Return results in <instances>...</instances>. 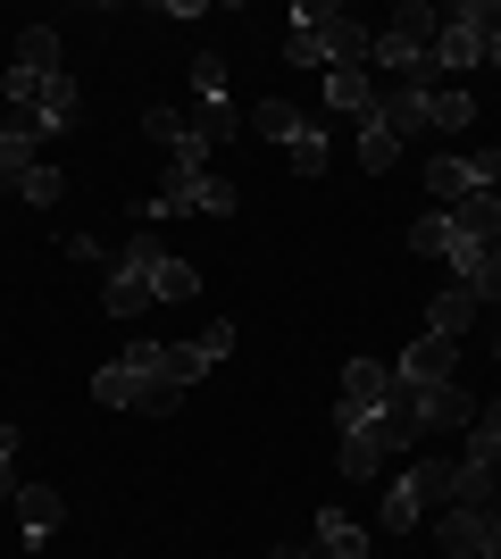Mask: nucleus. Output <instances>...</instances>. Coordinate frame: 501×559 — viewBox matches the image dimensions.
<instances>
[{
	"instance_id": "1",
	"label": "nucleus",
	"mask_w": 501,
	"mask_h": 559,
	"mask_svg": "<svg viewBox=\"0 0 501 559\" xmlns=\"http://www.w3.org/2000/svg\"><path fill=\"white\" fill-rule=\"evenodd\" d=\"M93 401H100V409H143V418H176L184 384L167 376V343H134L126 359H109V368L93 376Z\"/></svg>"
},
{
	"instance_id": "2",
	"label": "nucleus",
	"mask_w": 501,
	"mask_h": 559,
	"mask_svg": "<svg viewBox=\"0 0 501 559\" xmlns=\"http://www.w3.org/2000/svg\"><path fill=\"white\" fill-rule=\"evenodd\" d=\"M402 376L384 368V359H351L343 368V393H334V426H359V418H384V409H402Z\"/></svg>"
},
{
	"instance_id": "3",
	"label": "nucleus",
	"mask_w": 501,
	"mask_h": 559,
	"mask_svg": "<svg viewBox=\"0 0 501 559\" xmlns=\"http://www.w3.org/2000/svg\"><path fill=\"white\" fill-rule=\"evenodd\" d=\"M301 17H310V34H318V50H326V68H368V59H377V34H368V25L351 17V9H301ZM377 75V68H368Z\"/></svg>"
},
{
	"instance_id": "4",
	"label": "nucleus",
	"mask_w": 501,
	"mask_h": 559,
	"mask_svg": "<svg viewBox=\"0 0 501 559\" xmlns=\"http://www.w3.org/2000/svg\"><path fill=\"white\" fill-rule=\"evenodd\" d=\"M402 393H409V384H402ZM402 409L418 418V435H427V426H460V435L477 426V401H468V384H460V376H452V384H418Z\"/></svg>"
},
{
	"instance_id": "5",
	"label": "nucleus",
	"mask_w": 501,
	"mask_h": 559,
	"mask_svg": "<svg viewBox=\"0 0 501 559\" xmlns=\"http://www.w3.org/2000/svg\"><path fill=\"white\" fill-rule=\"evenodd\" d=\"M384 418H359V426H343V443H334V467H343V476H351V485H368V476H377L384 467Z\"/></svg>"
},
{
	"instance_id": "6",
	"label": "nucleus",
	"mask_w": 501,
	"mask_h": 559,
	"mask_svg": "<svg viewBox=\"0 0 501 559\" xmlns=\"http://www.w3.org/2000/svg\"><path fill=\"white\" fill-rule=\"evenodd\" d=\"M452 251H493L501 242V192H468V201H452Z\"/></svg>"
},
{
	"instance_id": "7",
	"label": "nucleus",
	"mask_w": 501,
	"mask_h": 559,
	"mask_svg": "<svg viewBox=\"0 0 501 559\" xmlns=\"http://www.w3.org/2000/svg\"><path fill=\"white\" fill-rule=\"evenodd\" d=\"M452 359H460V343H443V334H418V343L393 359V376H402L409 393H418V384H452Z\"/></svg>"
},
{
	"instance_id": "8",
	"label": "nucleus",
	"mask_w": 501,
	"mask_h": 559,
	"mask_svg": "<svg viewBox=\"0 0 501 559\" xmlns=\"http://www.w3.org/2000/svg\"><path fill=\"white\" fill-rule=\"evenodd\" d=\"M485 535H493V510H443V518H434L443 559H485Z\"/></svg>"
},
{
	"instance_id": "9",
	"label": "nucleus",
	"mask_w": 501,
	"mask_h": 559,
	"mask_svg": "<svg viewBox=\"0 0 501 559\" xmlns=\"http://www.w3.org/2000/svg\"><path fill=\"white\" fill-rule=\"evenodd\" d=\"M477 59H485V34L452 9V17H443V34H434V75H460V68H477Z\"/></svg>"
},
{
	"instance_id": "10",
	"label": "nucleus",
	"mask_w": 501,
	"mask_h": 559,
	"mask_svg": "<svg viewBox=\"0 0 501 559\" xmlns=\"http://www.w3.org/2000/svg\"><path fill=\"white\" fill-rule=\"evenodd\" d=\"M377 75L368 68H326V109H343V117H377Z\"/></svg>"
},
{
	"instance_id": "11",
	"label": "nucleus",
	"mask_w": 501,
	"mask_h": 559,
	"mask_svg": "<svg viewBox=\"0 0 501 559\" xmlns=\"http://www.w3.org/2000/svg\"><path fill=\"white\" fill-rule=\"evenodd\" d=\"M17 526H25V543H50L59 526H68V501H59L50 485H25L17 492Z\"/></svg>"
},
{
	"instance_id": "12",
	"label": "nucleus",
	"mask_w": 501,
	"mask_h": 559,
	"mask_svg": "<svg viewBox=\"0 0 501 559\" xmlns=\"http://www.w3.org/2000/svg\"><path fill=\"white\" fill-rule=\"evenodd\" d=\"M477 293H468V284H452V293H434V301H427V334H443V343H460V334H468V326H477Z\"/></svg>"
},
{
	"instance_id": "13",
	"label": "nucleus",
	"mask_w": 501,
	"mask_h": 559,
	"mask_svg": "<svg viewBox=\"0 0 501 559\" xmlns=\"http://www.w3.org/2000/svg\"><path fill=\"white\" fill-rule=\"evenodd\" d=\"M75 117H84V93H75V75H50V84H43V109H34V134H68V126H75Z\"/></svg>"
},
{
	"instance_id": "14",
	"label": "nucleus",
	"mask_w": 501,
	"mask_h": 559,
	"mask_svg": "<svg viewBox=\"0 0 501 559\" xmlns=\"http://www.w3.org/2000/svg\"><path fill=\"white\" fill-rule=\"evenodd\" d=\"M368 543H377V535H368L351 510H318V551H326V559H368Z\"/></svg>"
},
{
	"instance_id": "15",
	"label": "nucleus",
	"mask_w": 501,
	"mask_h": 559,
	"mask_svg": "<svg viewBox=\"0 0 501 559\" xmlns=\"http://www.w3.org/2000/svg\"><path fill=\"white\" fill-rule=\"evenodd\" d=\"M9 68H25V75H68V59H59V34H50V25H25L17 34V59H9Z\"/></svg>"
},
{
	"instance_id": "16",
	"label": "nucleus",
	"mask_w": 501,
	"mask_h": 559,
	"mask_svg": "<svg viewBox=\"0 0 501 559\" xmlns=\"http://www.w3.org/2000/svg\"><path fill=\"white\" fill-rule=\"evenodd\" d=\"M452 276L477 293V301H501V242L493 251H452Z\"/></svg>"
},
{
	"instance_id": "17",
	"label": "nucleus",
	"mask_w": 501,
	"mask_h": 559,
	"mask_svg": "<svg viewBox=\"0 0 501 559\" xmlns=\"http://www.w3.org/2000/svg\"><path fill=\"white\" fill-rule=\"evenodd\" d=\"M9 192H17V201H34V210H59V201H68V167L34 159V167H25V176H17Z\"/></svg>"
},
{
	"instance_id": "18",
	"label": "nucleus",
	"mask_w": 501,
	"mask_h": 559,
	"mask_svg": "<svg viewBox=\"0 0 501 559\" xmlns=\"http://www.w3.org/2000/svg\"><path fill=\"white\" fill-rule=\"evenodd\" d=\"M452 467H460V460H443V451H427V460L409 467L402 485L418 492V501H434V510H452Z\"/></svg>"
},
{
	"instance_id": "19",
	"label": "nucleus",
	"mask_w": 501,
	"mask_h": 559,
	"mask_svg": "<svg viewBox=\"0 0 501 559\" xmlns=\"http://www.w3.org/2000/svg\"><path fill=\"white\" fill-rule=\"evenodd\" d=\"M159 259H167V242H159V234H151V226H134V234H126V251H118V276H159Z\"/></svg>"
},
{
	"instance_id": "20",
	"label": "nucleus",
	"mask_w": 501,
	"mask_h": 559,
	"mask_svg": "<svg viewBox=\"0 0 501 559\" xmlns=\"http://www.w3.org/2000/svg\"><path fill=\"white\" fill-rule=\"evenodd\" d=\"M468 117H477V100L460 93V84H434V93H427V126H434V134H460Z\"/></svg>"
},
{
	"instance_id": "21",
	"label": "nucleus",
	"mask_w": 501,
	"mask_h": 559,
	"mask_svg": "<svg viewBox=\"0 0 501 559\" xmlns=\"http://www.w3.org/2000/svg\"><path fill=\"white\" fill-rule=\"evenodd\" d=\"M452 242H460V234H452V210H427L418 226H409V251H418V259H452Z\"/></svg>"
},
{
	"instance_id": "22",
	"label": "nucleus",
	"mask_w": 501,
	"mask_h": 559,
	"mask_svg": "<svg viewBox=\"0 0 501 559\" xmlns=\"http://www.w3.org/2000/svg\"><path fill=\"white\" fill-rule=\"evenodd\" d=\"M359 159H368V167H377V176H384V167L402 159V134H393L384 117H359Z\"/></svg>"
},
{
	"instance_id": "23",
	"label": "nucleus",
	"mask_w": 501,
	"mask_h": 559,
	"mask_svg": "<svg viewBox=\"0 0 501 559\" xmlns=\"http://www.w3.org/2000/svg\"><path fill=\"white\" fill-rule=\"evenodd\" d=\"M201 276H192V259H159V276H151V301H192Z\"/></svg>"
},
{
	"instance_id": "24",
	"label": "nucleus",
	"mask_w": 501,
	"mask_h": 559,
	"mask_svg": "<svg viewBox=\"0 0 501 559\" xmlns=\"http://www.w3.org/2000/svg\"><path fill=\"white\" fill-rule=\"evenodd\" d=\"M192 126H201V134H210L217 151H226V142L242 134V109H235V100H201V109H192Z\"/></svg>"
},
{
	"instance_id": "25",
	"label": "nucleus",
	"mask_w": 501,
	"mask_h": 559,
	"mask_svg": "<svg viewBox=\"0 0 501 559\" xmlns=\"http://www.w3.org/2000/svg\"><path fill=\"white\" fill-rule=\"evenodd\" d=\"M100 301H109V318H143V309H151V284L109 267V293H100Z\"/></svg>"
},
{
	"instance_id": "26",
	"label": "nucleus",
	"mask_w": 501,
	"mask_h": 559,
	"mask_svg": "<svg viewBox=\"0 0 501 559\" xmlns=\"http://www.w3.org/2000/svg\"><path fill=\"white\" fill-rule=\"evenodd\" d=\"M251 126H260L267 142H293V134H301V126H310V117L293 109V100H260V109H251Z\"/></svg>"
},
{
	"instance_id": "27",
	"label": "nucleus",
	"mask_w": 501,
	"mask_h": 559,
	"mask_svg": "<svg viewBox=\"0 0 501 559\" xmlns=\"http://www.w3.org/2000/svg\"><path fill=\"white\" fill-rule=\"evenodd\" d=\"M285 167L293 176H318V167H326V126H301V134L285 142Z\"/></svg>"
},
{
	"instance_id": "28",
	"label": "nucleus",
	"mask_w": 501,
	"mask_h": 559,
	"mask_svg": "<svg viewBox=\"0 0 501 559\" xmlns=\"http://www.w3.org/2000/svg\"><path fill=\"white\" fill-rule=\"evenodd\" d=\"M17 451H25V426H0V510L25 492V476H17Z\"/></svg>"
},
{
	"instance_id": "29",
	"label": "nucleus",
	"mask_w": 501,
	"mask_h": 559,
	"mask_svg": "<svg viewBox=\"0 0 501 559\" xmlns=\"http://www.w3.org/2000/svg\"><path fill=\"white\" fill-rule=\"evenodd\" d=\"M418 518H427V501H418V492H409V485H384V535H409Z\"/></svg>"
},
{
	"instance_id": "30",
	"label": "nucleus",
	"mask_w": 501,
	"mask_h": 559,
	"mask_svg": "<svg viewBox=\"0 0 501 559\" xmlns=\"http://www.w3.org/2000/svg\"><path fill=\"white\" fill-rule=\"evenodd\" d=\"M285 59L293 68H326V50H318V34H310V17L293 9V34H285Z\"/></svg>"
},
{
	"instance_id": "31",
	"label": "nucleus",
	"mask_w": 501,
	"mask_h": 559,
	"mask_svg": "<svg viewBox=\"0 0 501 559\" xmlns=\"http://www.w3.org/2000/svg\"><path fill=\"white\" fill-rule=\"evenodd\" d=\"M192 100H226V59H217V50L192 59Z\"/></svg>"
},
{
	"instance_id": "32",
	"label": "nucleus",
	"mask_w": 501,
	"mask_h": 559,
	"mask_svg": "<svg viewBox=\"0 0 501 559\" xmlns=\"http://www.w3.org/2000/svg\"><path fill=\"white\" fill-rule=\"evenodd\" d=\"M184 126H192V117H184V109H167V100H159V109H143V134H151V142H167V151L184 142Z\"/></svg>"
},
{
	"instance_id": "33",
	"label": "nucleus",
	"mask_w": 501,
	"mask_h": 559,
	"mask_svg": "<svg viewBox=\"0 0 501 559\" xmlns=\"http://www.w3.org/2000/svg\"><path fill=\"white\" fill-rule=\"evenodd\" d=\"M167 376H176V384H201V376H210V359H201L192 343H167Z\"/></svg>"
},
{
	"instance_id": "34",
	"label": "nucleus",
	"mask_w": 501,
	"mask_h": 559,
	"mask_svg": "<svg viewBox=\"0 0 501 559\" xmlns=\"http://www.w3.org/2000/svg\"><path fill=\"white\" fill-rule=\"evenodd\" d=\"M192 350H201V359H210V368H217V359H226V350H235V326H226V318H210V326L192 334Z\"/></svg>"
},
{
	"instance_id": "35",
	"label": "nucleus",
	"mask_w": 501,
	"mask_h": 559,
	"mask_svg": "<svg viewBox=\"0 0 501 559\" xmlns=\"http://www.w3.org/2000/svg\"><path fill=\"white\" fill-rule=\"evenodd\" d=\"M485 559H501V510H493V535H485Z\"/></svg>"
},
{
	"instance_id": "36",
	"label": "nucleus",
	"mask_w": 501,
	"mask_h": 559,
	"mask_svg": "<svg viewBox=\"0 0 501 559\" xmlns=\"http://www.w3.org/2000/svg\"><path fill=\"white\" fill-rule=\"evenodd\" d=\"M485 59H493V68H501V25H493V43H485Z\"/></svg>"
},
{
	"instance_id": "37",
	"label": "nucleus",
	"mask_w": 501,
	"mask_h": 559,
	"mask_svg": "<svg viewBox=\"0 0 501 559\" xmlns=\"http://www.w3.org/2000/svg\"><path fill=\"white\" fill-rule=\"evenodd\" d=\"M267 559H310V551H293V543H285V551H267Z\"/></svg>"
},
{
	"instance_id": "38",
	"label": "nucleus",
	"mask_w": 501,
	"mask_h": 559,
	"mask_svg": "<svg viewBox=\"0 0 501 559\" xmlns=\"http://www.w3.org/2000/svg\"><path fill=\"white\" fill-rule=\"evenodd\" d=\"M485 467H493V485H501V451H493V460H485Z\"/></svg>"
}]
</instances>
